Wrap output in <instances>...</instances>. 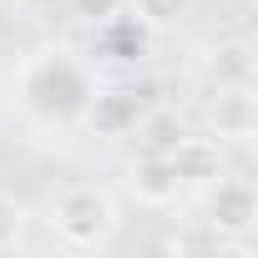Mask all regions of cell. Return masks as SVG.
Returning a JSON list of instances; mask_svg holds the SVG:
<instances>
[{"mask_svg": "<svg viewBox=\"0 0 258 258\" xmlns=\"http://www.w3.org/2000/svg\"><path fill=\"white\" fill-rule=\"evenodd\" d=\"M21 91H26L31 111H41L51 121H71L91 101V76L66 56H36L26 66V76H21Z\"/></svg>", "mask_w": 258, "mask_h": 258, "instance_id": "6da1fadb", "label": "cell"}, {"mask_svg": "<svg viewBox=\"0 0 258 258\" xmlns=\"http://www.w3.org/2000/svg\"><path fill=\"white\" fill-rule=\"evenodd\" d=\"M51 228L76 253L106 248V238L116 233V203H111V192H101L91 182H71L56 198V208H51Z\"/></svg>", "mask_w": 258, "mask_h": 258, "instance_id": "7a4b0ae2", "label": "cell"}, {"mask_svg": "<svg viewBox=\"0 0 258 258\" xmlns=\"http://www.w3.org/2000/svg\"><path fill=\"white\" fill-rule=\"evenodd\" d=\"M253 223H258V187L248 177L218 172V182L208 192V228L218 238H243V233H253Z\"/></svg>", "mask_w": 258, "mask_h": 258, "instance_id": "3957f363", "label": "cell"}, {"mask_svg": "<svg viewBox=\"0 0 258 258\" xmlns=\"http://www.w3.org/2000/svg\"><path fill=\"white\" fill-rule=\"evenodd\" d=\"M213 132L228 137V142H248L258 132V101H253V86H218V101L208 111Z\"/></svg>", "mask_w": 258, "mask_h": 258, "instance_id": "277c9868", "label": "cell"}, {"mask_svg": "<svg viewBox=\"0 0 258 258\" xmlns=\"http://www.w3.org/2000/svg\"><path fill=\"white\" fill-rule=\"evenodd\" d=\"M132 192H137L142 203H152V208H167V203L182 192V177H177L172 157H167V152H142L137 167H132Z\"/></svg>", "mask_w": 258, "mask_h": 258, "instance_id": "5b68a950", "label": "cell"}, {"mask_svg": "<svg viewBox=\"0 0 258 258\" xmlns=\"http://www.w3.org/2000/svg\"><path fill=\"white\" fill-rule=\"evenodd\" d=\"M101 137H121L126 126H137V101L126 96V91H91L86 111H81Z\"/></svg>", "mask_w": 258, "mask_h": 258, "instance_id": "8992f818", "label": "cell"}, {"mask_svg": "<svg viewBox=\"0 0 258 258\" xmlns=\"http://www.w3.org/2000/svg\"><path fill=\"white\" fill-rule=\"evenodd\" d=\"M253 46L248 41H218V51L208 56V81L213 86H253Z\"/></svg>", "mask_w": 258, "mask_h": 258, "instance_id": "52a82bcc", "label": "cell"}, {"mask_svg": "<svg viewBox=\"0 0 258 258\" xmlns=\"http://www.w3.org/2000/svg\"><path fill=\"white\" fill-rule=\"evenodd\" d=\"M167 157H172V167H177V177H182V182H192V177H218V147H213V142L177 137Z\"/></svg>", "mask_w": 258, "mask_h": 258, "instance_id": "ba28073f", "label": "cell"}, {"mask_svg": "<svg viewBox=\"0 0 258 258\" xmlns=\"http://www.w3.org/2000/svg\"><path fill=\"white\" fill-rule=\"evenodd\" d=\"M187 6H192V0H132V11H137V21L147 31H172L187 16Z\"/></svg>", "mask_w": 258, "mask_h": 258, "instance_id": "9c48e42d", "label": "cell"}, {"mask_svg": "<svg viewBox=\"0 0 258 258\" xmlns=\"http://www.w3.org/2000/svg\"><path fill=\"white\" fill-rule=\"evenodd\" d=\"M21 238H26V208H21V198L0 192V253H11Z\"/></svg>", "mask_w": 258, "mask_h": 258, "instance_id": "30bf717a", "label": "cell"}, {"mask_svg": "<svg viewBox=\"0 0 258 258\" xmlns=\"http://www.w3.org/2000/svg\"><path fill=\"white\" fill-rule=\"evenodd\" d=\"M142 132H147V152H172V142L182 137V126L162 111V116H147L142 121Z\"/></svg>", "mask_w": 258, "mask_h": 258, "instance_id": "8fae6325", "label": "cell"}, {"mask_svg": "<svg viewBox=\"0 0 258 258\" xmlns=\"http://www.w3.org/2000/svg\"><path fill=\"white\" fill-rule=\"evenodd\" d=\"M66 11L81 16V21H91V26H106V21H116L121 0H66Z\"/></svg>", "mask_w": 258, "mask_h": 258, "instance_id": "7c38bea8", "label": "cell"}]
</instances>
